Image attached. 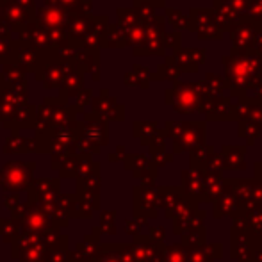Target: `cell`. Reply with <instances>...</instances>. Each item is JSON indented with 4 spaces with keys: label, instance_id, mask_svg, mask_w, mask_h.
<instances>
[{
    "label": "cell",
    "instance_id": "cell-5",
    "mask_svg": "<svg viewBox=\"0 0 262 262\" xmlns=\"http://www.w3.org/2000/svg\"><path fill=\"white\" fill-rule=\"evenodd\" d=\"M169 14V21H171V25L175 27V31L179 32L180 29H189V18L184 16V14H180L177 9H166Z\"/></svg>",
    "mask_w": 262,
    "mask_h": 262
},
{
    "label": "cell",
    "instance_id": "cell-8",
    "mask_svg": "<svg viewBox=\"0 0 262 262\" xmlns=\"http://www.w3.org/2000/svg\"><path fill=\"white\" fill-rule=\"evenodd\" d=\"M253 54L262 61V24H259V32H257L255 43H253Z\"/></svg>",
    "mask_w": 262,
    "mask_h": 262
},
{
    "label": "cell",
    "instance_id": "cell-9",
    "mask_svg": "<svg viewBox=\"0 0 262 262\" xmlns=\"http://www.w3.org/2000/svg\"><path fill=\"white\" fill-rule=\"evenodd\" d=\"M168 38H169L168 45H169V47H173L175 50H179V49H180V45H182V34L175 31L173 34H168Z\"/></svg>",
    "mask_w": 262,
    "mask_h": 262
},
{
    "label": "cell",
    "instance_id": "cell-3",
    "mask_svg": "<svg viewBox=\"0 0 262 262\" xmlns=\"http://www.w3.org/2000/svg\"><path fill=\"white\" fill-rule=\"evenodd\" d=\"M257 32H259V24L252 21L248 16H245L235 25H232L230 27L232 54L230 55H252Z\"/></svg>",
    "mask_w": 262,
    "mask_h": 262
},
{
    "label": "cell",
    "instance_id": "cell-1",
    "mask_svg": "<svg viewBox=\"0 0 262 262\" xmlns=\"http://www.w3.org/2000/svg\"><path fill=\"white\" fill-rule=\"evenodd\" d=\"M225 68V82L232 88V95L241 93L248 88H257L262 77L260 59L252 55H225L221 57Z\"/></svg>",
    "mask_w": 262,
    "mask_h": 262
},
{
    "label": "cell",
    "instance_id": "cell-6",
    "mask_svg": "<svg viewBox=\"0 0 262 262\" xmlns=\"http://www.w3.org/2000/svg\"><path fill=\"white\" fill-rule=\"evenodd\" d=\"M207 80L209 82H205V86H207V93L209 91H212V93H220L223 88H228L227 82H225V79L221 75H217V73H207Z\"/></svg>",
    "mask_w": 262,
    "mask_h": 262
},
{
    "label": "cell",
    "instance_id": "cell-7",
    "mask_svg": "<svg viewBox=\"0 0 262 262\" xmlns=\"http://www.w3.org/2000/svg\"><path fill=\"white\" fill-rule=\"evenodd\" d=\"M246 14L252 21L262 24V0H248V9Z\"/></svg>",
    "mask_w": 262,
    "mask_h": 262
},
{
    "label": "cell",
    "instance_id": "cell-4",
    "mask_svg": "<svg viewBox=\"0 0 262 262\" xmlns=\"http://www.w3.org/2000/svg\"><path fill=\"white\" fill-rule=\"evenodd\" d=\"M173 61V64L180 70V72L186 73H196L202 66L205 64V59H207V50L205 49H193V47H187V49H179L175 55L169 57Z\"/></svg>",
    "mask_w": 262,
    "mask_h": 262
},
{
    "label": "cell",
    "instance_id": "cell-10",
    "mask_svg": "<svg viewBox=\"0 0 262 262\" xmlns=\"http://www.w3.org/2000/svg\"><path fill=\"white\" fill-rule=\"evenodd\" d=\"M260 64H262V61H260Z\"/></svg>",
    "mask_w": 262,
    "mask_h": 262
},
{
    "label": "cell",
    "instance_id": "cell-2",
    "mask_svg": "<svg viewBox=\"0 0 262 262\" xmlns=\"http://www.w3.org/2000/svg\"><path fill=\"white\" fill-rule=\"evenodd\" d=\"M189 18V31H193L200 39H209V41H217L223 36L220 24L214 9H205V7H193L187 14Z\"/></svg>",
    "mask_w": 262,
    "mask_h": 262
}]
</instances>
